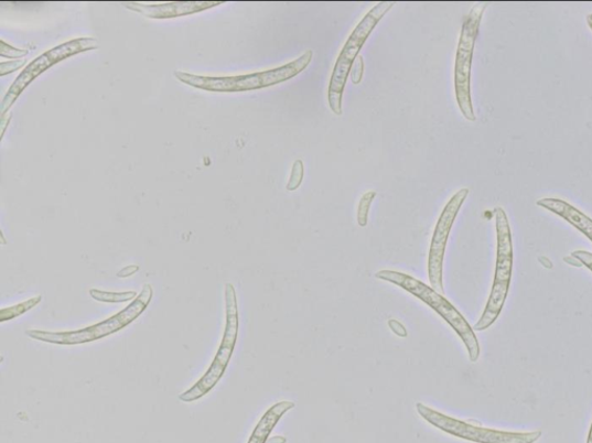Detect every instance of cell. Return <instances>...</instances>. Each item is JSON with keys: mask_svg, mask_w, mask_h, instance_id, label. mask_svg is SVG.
I'll list each match as a JSON object with an SVG mask.
<instances>
[{"mask_svg": "<svg viewBox=\"0 0 592 443\" xmlns=\"http://www.w3.org/2000/svg\"><path fill=\"white\" fill-rule=\"evenodd\" d=\"M314 53L306 51L293 62L277 68L240 74L233 77H203L187 72H175V77L183 84L215 93H240L263 89L287 83L299 76L313 61Z\"/></svg>", "mask_w": 592, "mask_h": 443, "instance_id": "6da1fadb", "label": "cell"}, {"mask_svg": "<svg viewBox=\"0 0 592 443\" xmlns=\"http://www.w3.org/2000/svg\"><path fill=\"white\" fill-rule=\"evenodd\" d=\"M375 278L408 291L415 295L416 299L434 310L461 337L467 350L470 360L472 363L480 360L481 346L475 331L472 329L461 312L443 298V294H440L432 287L426 285L416 278L396 272V270H380V272L375 274Z\"/></svg>", "mask_w": 592, "mask_h": 443, "instance_id": "7a4b0ae2", "label": "cell"}, {"mask_svg": "<svg viewBox=\"0 0 592 443\" xmlns=\"http://www.w3.org/2000/svg\"><path fill=\"white\" fill-rule=\"evenodd\" d=\"M496 230V263L488 302L473 331L484 332L500 316L508 298L513 275V239L509 219L504 208L494 209Z\"/></svg>", "mask_w": 592, "mask_h": 443, "instance_id": "3957f363", "label": "cell"}, {"mask_svg": "<svg viewBox=\"0 0 592 443\" xmlns=\"http://www.w3.org/2000/svg\"><path fill=\"white\" fill-rule=\"evenodd\" d=\"M153 294L152 285L146 284L138 298L125 310L108 317L105 322L79 331L46 332L31 329L26 332V335L43 343L57 344V346H80V344L96 342L131 325L150 306Z\"/></svg>", "mask_w": 592, "mask_h": 443, "instance_id": "277c9868", "label": "cell"}, {"mask_svg": "<svg viewBox=\"0 0 592 443\" xmlns=\"http://www.w3.org/2000/svg\"><path fill=\"white\" fill-rule=\"evenodd\" d=\"M394 7V2L377 3L368 13H366V15H364L362 21L357 24V28L353 30L345 42L334 66L333 74H331L327 88L329 107L335 115L341 116L343 114V94L355 60L360 56L359 54L363 46L376 29L377 24L380 23Z\"/></svg>", "mask_w": 592, "mask_h": 443, "instance_id": "5b68a950", "label": "cell"}, {"mask_svg": "<svg viewBox=\"0 0 592 443\" xmlns=\"http://www.w3.org/2000/svg\"><path fill=\"white\" fill-rule=\"evenodd\" d=\"M226 327L220 347L206 374L191 389L182 392L179 400L184 403L196 402L204 397L223 379L227 366L233 357L236 342L239 337L240 318L238 295L232 283L225 285Z\"/></svg>", "mask_w": 592, "mask_h": 443, "instance_id": "8992f818", "label": "cell"}, {"mask_svg": "<svg viewBox=\"0 0 592 443\" xmlns=\"http://www.w3.org/2000/svg\"><path fill=\"white\" fill-rule=\"evenodd\" d=\"M488 4H477L464 18L459 41L455 61V94L459 108L469 121H476L477 117L472 105L471 71L473 53L480 35L483 15Z\"/></svg>", "mask_w": 592, "mask_h": 443, "instance_id": "52a82bcc", "label": "cell"}, {"mask_svg": "<svg viewBox=\"0 0 592 443\" xmlns=\"http://www.w3.org/2000/svg\"><path fill=\"white\" fill-rule=\"evenodd\" d=\"M418 413L426 422L440 431L475 443H536L541 437L540 431L529 433H516L496 431L455 420L428 406L417 403Z\"/></svg>", "mask_w": 592, "mask_h": 443, "instance_id": "ba28073f", "label": "cell"}, {"mask_svg": "<svg viewBox=\"0 0 592 443\" xmlns=\"http://www.w3.org/2000/svg\"><path fill=\"white\" fill-rule=\"evenodd\" d=\"M98 40L93 37H80L73 41H68L58 46L52 48V51L42 54L40 57L31 62L25 69H23L19 77L14 80L13 85L8 90L2 104V114H6L17 101V98L25 90L36 78L41 76L46 69H50L54 65L89 51H96L98 48Z\"/></svg>", "mask_w": 592, "mask_h": 443, "instance_id": "9c48e42d", "label": "cell"}, {"mask_svg": "<svg viewBox=\"0 0 592 443\" xmlns=\"http://www.w3.org/2000/svg\"><path fill=\"white\" fill-rule=\"evenodd\" d=\"M470 190L464 187L458 191L444 206L434 230L429 256V278L434 290L442 294L443 289V260L450 233L455 219L467 198Z\"/></svg>", "mask_w": 592, "mask_h": 443, "instance_id": "30bf717a", "label": "cell"}, {"mask_svg": "<svg viewBox=\"0 0 592 443\" xmlns=\"http://www.w3.org/2000/svg\"><path fill=\"white\" fill-rule=\"evenodd\" d=\"M222 6L213 2H177L164 4L127 3L125 7L130 11L143 14L151 19H171L194 14Z\"/></svg>", "mask_w": 592, "mask_h": 443, "instance_id": "8fae6325", "label": "cell"}, {"mask_svg": "<svg viewBox=\"0 0 592 443\" xmlns=\"http://www.w3.org/2000/svg\"><path fill=\"white\" fill-rule=\"evenodd\" d=\"M536 204L538 207L560 216L592 241V219L570 203L557 198H545Z\"/></svg>", "mask_w": 592, "mask_h": 443, "instance_id": "7c38bea8", "label": "cell"}, {"mask_svg": "<svg viewBox=\"0 0 592 443\" xmlns=\"http://www.w3.org/2000/svg\"><path fill=\"white\" fill-rule=\"evenodd\" d=\"M295 408V403L282 401L272 406L256 425L248 443H267L270 434L287 412Z\"/></svg>", "mask_w": 592, "mask_h": 443, "instance_id": "4fadbf2b", "label": "cell"}, {"mask_svg": "<svg viewBox=\"0 0 592 443\" xmlns=\"http://www.w3.org/2000/svg\"><path fill=\"white\" fill-rule=\"evenodd\" d=\"M89 294L93 300L108 304L127 303L134 301L138 298V293L136 291L110 292L90 289Z\"/></svg>", "mask_w": 592, "mask_h": 443, "instance_id": "5bb4252c", "label": "cell"}, {"mask_svg": "<svg viewBox=\"0 0 592 443\" xmlns=\"http://www.w3.org/2000/svg\"><path fill=\"white\" fill-rule=\"evenodd\" d=\"M41 302H42V295L39 294V295H35V298L26 302L13 305L11 307L3 309L2 311H0V322H2V324H6L7 322H11V320L18 316H21L28 313L29 311L33 310Z\"/></svg>", "mask_w": 592, "mask_h": 443, "instance_id": "9a60e30c", "label": "cell"}, {"mask_svg": "<svg viewBox=\"0 0 592 443\" xmlns=\"http://www.w3.org/2000/svg\"><path fill=\"white\" fill-rule=\"evenodd\" d=\"M377 193L375 191H369L363 194L362 199L358 205L357 219L358 225L362 228H365L368 225V215L370 206L376 198Z\"/></svg>", "mask_w": 592, "mask_h": 443, "instance_id": "2e32d148", "label": "cell"}, {"mask_svg": "<svg viewBox=\"0 0 592 443\" xmlns=\"http://www.w3.org/2000/svg\"><path fill=\"white\" fill-rule=\"evenodd\" d=\"M304 166L302 160H297L293 164L291 177L287 185L288 191H295L303 182Z\"/></svg>", "mask_w": 592, "mask_h": 443, "instance_id": "e0dca14e", "label": "cell"}, {"mask_svg": "<svg viewBox=\"0 0 592 443\" xmlns=\"http://www.w3.org/2000/svg\"><path fill=\"white\" fill-rule=\"evenodd\" d=\"M364 71H365L364 58L363 56H359L357 60H355L349 72V78L354 85H360L364 78Z\"/></svg>", "mask_w": 592, "mask_h": 443, "instance_id": "ac0fdd59", "label": "cell"}, {"mask_svg": "<svg viewBox=\"0 0 592 443\" xmlns=\"http://www.w3.org/2000/svg\"><path fill=\"white\" fill-rule=\"evenodd\" d=\"M2 45L3 57H21L29 54L28 51H20V48L13 47L12 45H8L4 41H2Z\"/></svg>", "mask_w": 592, "mask_h": 443, "instance_id": "d6986e66", "label": "cell"}, {"mask_svg": "<svg viewBox=\"0 0 592 443\" xmlns=\"http://www.w3.org/2000/svg\"><path fill=\"white\" fill-rule=\"evenodd\" d=\"M572 257L577 259L581 263V266L586 267L590 272H592V253L579 250L573 252Z\"/></svg>", "mask_w": 592, "mask_h": 443, "instance_id": "ffe728a7", "label": "cell"}, {"mask_svg": "<svg viewBox=\"0 0 592 443\" xmlns=\"http://www.w3.org/2000/svg\"><path fill=\"white\" fill-rule=\"evenodd\" d=\"M389 328L399 337H408V331L398 320L391 318L388 322Z\"/></svg>", "mask_w": 592, "mask_h": 443, "instance_id": "44dd1931", "label": "cell"}, {"mask_svg": "<svg viewBox=\"0 0 592 443\" xmlns=\"http://www.w3.org/2000/svg\"><path fill=\"white\" fill-rule=\"evenodd\" d=\"M139 270V267L138 266H128V267H125L121 272H118L117 273V278H120V279H128L132 275H134Z\"/></svg>", "mask_w": 592, "mask_h": 443, "instance_id": "7402d4cb", "label": "cell"}, {"mask_svg": "<svg viewBox=\"0 0 592 443\" xmlns=\"http://www.w3.org/2000/svg\"><path fill=\"white\" fill-rule=\"evenodd\" d=\"M287 437H282V436H273V437H270L268 439L267 443H287Z\"/></svg>", "mask_w": 592, "mask_h": 443, "instance_id": "603a6c76", "label": "cell"}, {"mask_svg": "<svg viewBox=\"0 0 592 443\" xmlns=\"http://www.w3.org/2000/svg\"><path fill=\"white\" fill-rule=\"evenodd\" d=\"M586 22H588V24H589L590 30L592 31V14H589V15L586 17Z\"/></svg>", "mask_w": 592, "mask_h": 443, "instance_id": "cb8c5ba5", "label": "cell"}, {"mask_svg": "<svg viewBox=\"0 0 592 443\" xmlns=\"http://www.w3.org/2000/svg\"><path fill=\"white\" fill-rule=\"evenodd\" d=\"M586 443H592V423H591V428H590L589 435L586 439Z\"/></svg>", "mask_w": 592, "mask_h": 443, "instance_id": "d4e9b609", "label": "cell"}]
</instances>
